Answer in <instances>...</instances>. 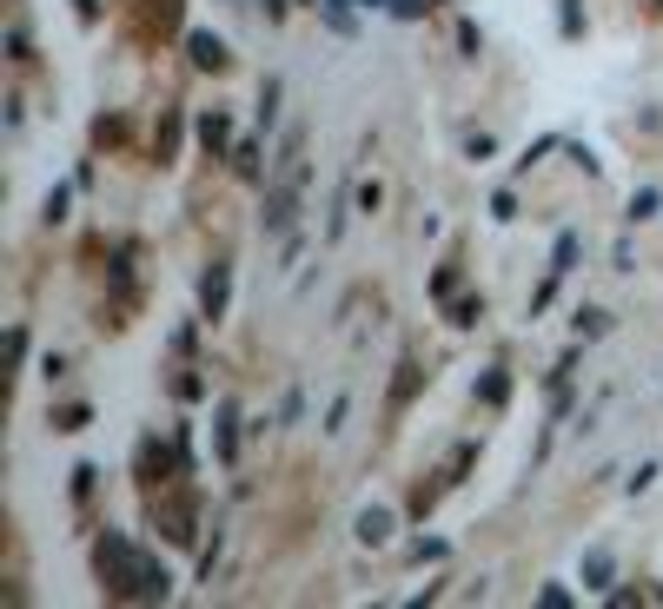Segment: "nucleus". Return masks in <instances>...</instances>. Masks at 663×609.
Listing matches in <instances>:
<instances>
[{
  "label": "nucleus",
  "instance_id": "obj_1",
  "mask_svg": "<svg viewBox=\"0 0 663 609\" xmlns=\"http://www.w3.org/2000/svg\"><path fill=\"white\" fill-rule=\"evenodd\" d=\"M94 570H100V583L113 596H133V602H166V589H173V576H166L140 544H126V537H100L94 544Z\"/></svg>",
  "mask_w": 663,
  "mask_h": 609
},
{
  "label": "nucleus",
  "instance_id": "obj_2",
  "mask_svg": "<svg viewBox=\"0 0 663 609\" xmlns=\"http://www.w3.org/2000/svg\"><path fill=\"white\" fill-rule=\"evenodd\" d=\"M226 305H232V266H226V258H213V266L200 272V318H206V325H219V318H226Z\"/></svg>",
  "mask_w": 663,
  "mask_h": 609
},
{
  "label": "nucleus",
  "instance_id": "obj_3",
  "mask_svg": "<svg viewBox=\"0 0 663 609\" xmlns=\"http://www.w3.org/2000/svg\"><path fill=\"white\" fill-rule=\"evenodd\" d=\"M391 531H398V516H391L385 503H365V510L352 516V537H359L365 550H385V544H391Z\"/></svg>",
  "mask_w": 663,
  "mask_h": 609
},
{
  "label": "nucleus",
  "instance_id": "obj_4",
  "mask_svg": "<svg viewBox=\"0 0 663 609\" xmlns=\"http://www.w3.org/2000/svg\"><path fill=\"white\" fill-rule=\"evenodd\" d=\"M186 53H193V66H200V73H226V60H232L219 34H186Z\"/></svg>",
  "mask_w": 663,
  "mask_h": 609
},
{
  "label": "nucleus",
  "instance_id": "obj_5",
  "mask_svg": "<svg viewBox=\"0 0 663 609\" xmlns=\"http://www.w3.org/2000/svg\"><path fill=\"white\" fill-rule=\"evenodd\" d=\"M584 589H611V576H617V563H611V550H584Z\"/></svg>",
  "mask_w": 663,
  "mask_h": 609
},
{
  "label": "nucleus",
  "instance_id": "obj_6",
  "mask_svg": "<svg viewBox=\"0 0 663 609\" xmlns=\"http://www.w3.org/2000/svg\"><path fill=\"white\" fill-rule=\"evenodd\" d=\"M226 159H232V172H239V180H260V172H266V159H260V146H253V139H239Z\"/></svg>",
  "mask_w": 663,
  "mask_h": 609
},
{
  "label": "nucleus",
  "instance_id": "obj_7",
  "mask_svg": "<svg viewBox=\"0 0 663 609\" xmlns=\"http://www.w3.org/2000/svg\"><path fill=\"white\" fill-rule=\"evenodd\" d=\"M200 139H206V153H226V146H232V120H226V113H206V120H200Z\"/></svg>",
  "mask_w": 663,
  "mask_h": 609
},
{
  "label": "nucleus",
  "instance_id": "obj_8",
  "mask_svg": "<svg viewBox=\"0 0 663 609\" xmlns=\"http://www.w3.org/2000/svg\"><path fill=\"white\" fill-rule=\"evenodd\" d=\"M232 424H239V404H232V398H219V458H232V451H239V430H232Z\"/></svg>",
  "mask_w": 663,
  "mask_h": 609
},
{
  "label": "nucleus",
  "instance_id": "obj_9",
  "mask_svg": "<svg viewBox=\"0 0 663 609\" xmlns=\"http://www.w3.org/2000/svg\"><path fill=\"white\" fill-rule=\"evenodd\" d=\"M570 266H577V232H564V239H557V252H551V279H564Z\"/></svg>",
  "mask_w": 663,
  "mask_h": 609
},
{
  "label": "nucleus",
  "instance_id": "obj_10",
  "mask_svg": "<svg viewBox=\"0 0 663 609\" xmlns=\"http://www.w3.org/2000/svg\"><path fill=\"white\" fill-rule=\"evenodd\" d=\"M604 331H611V312H598V305L577 312V338H604Z\"/></svg>",
  "mask_w": 663,
  "mask_h": 609
},
{
  "label": "nucleus",
  "instance_id": "obj_11",
  "mask_svg": "<svg viewBox=\"0 0 663 609\" xmlns=\"http://www.w3.org/2000/svg\"><path fill=\"white\" fill-rule=\"evenodd\" d=\"M458 146H465V159H478V166H484V159L497 153V139H491V133H478V126H471V133H465Z\"/></svg>",
  "mask_w": 663,
  "mask_h": 609
},
{
  "label": "nucleus",
  "instance_id": "obj_12",
  "mask_svg": "<svg viewBox=\"0 0 663 609\" xmlns=\"http://www.w3.org/2000/svg\"><path fill=\"white\" fill-rule=\"evenodd\" d=\"M478 318H484V299H451V325L458 331H471Z\"/></svg>",
  "mask_w": 663,
  "mask_h": 609
},
{
  "label": "nucleus",
  "instance_id": "obj_13",
  "mask_svg": "<svg viewBox=\"0 0 663 609\" xmlns=\"http://www.w3.org/2000/svg\"><path fill=\"white\" fill-rule=\"evenodd\" d=\"M478 398H484V404H505V398H511L505 372H484V378H478Z\"/></svg>",
  "mask_w": 663,
  "mask_h": 609
},
{
  "label": "nucleus",
  "instance_id": "obj_14",
  "mask_svg": "<svg viewBox=\"0 0 663 609\" xmlns=\"http://www.w3.org/2000/svg\"><path fill=\"white\" fill-rule=\"evenodd\" d=\"M656 206H663V193H656V186L630 193V219H656Z\"/></svg>",
  "mask_w": 663,
  "mask_h": 609
},
{
  "label": "nucleus",
  "instance_id": "obj_15",
  "mask_svg": "<svg viewBox=\"0 0 663 609\" xmlns=\"http://www.w3.org/2000/svg\"><path fill=\"white\" fill-rule=\"evenodd\" d=\"M87 424H94V411H87V404H67V411L53 417V430H87Z\"/></svg>",
  "mask_w": 663,
  "mask_h": 609
},
{
  "label": "nucleus",
  "instance_id": "obj_16",
  "mask_svg": "<svg viewBox=\"0 0 663 609\" xmlns=\"http://www.w3.org/2000/svg\"><path fill=\"white\" fill-rule=\"evenodd\" d=\"M166 537H173V544H193V516H186V510H166Z\"/></svg>",
  "mask_w": 663,
  "mask_h": 609
},
{
  "label": "nucleus",
  "instance_id": "obj_17",
  "mask_svg": "<svg viewBox=\"0 0 663 609\" xmlns=\"http://www.w3.org/2000/svg\"><path fill=\"white\" fill-rule=\"evenodd\" d=\"M166 464H173V458H166L159 444H146V451H140V471H146V484H153V477H166Z\"/></svg>",
  "mask_w": 663,
  "mask_h": 609
},
{
  "label": "nucleus",
  "instance_id": "obj_18",
  "mask_svg": "<svg viewBox=\"0 0 663 609\" xmlns=\"http://www.w3.org/2000/svg\"><path fill=\"white\" fill-rule=\"evenodd\" d=\"M8 60H14V66H27V60H34V40H27L21 27H8Z\"/></svg>",
  "mask_w": 663,
  "mask_h": 609
},
{
  "label": "nucleus",
  "instance_id": "obj_19",
  "mask_svg": "<svg viewBox=\"0 0 663 609\" xmlns=\"http://www.w3.org/2000/svg\"><path fill=\"white\" fill-rule=\"evenodd\" d=\"M391 398L405 404V398H419V365H398V385H391Z\"/></svg>",
  "mask_w": 663,
  "mask_h": 609
},
{
  "label": "nucleus",
  "instance_id": "obj_20",
  "mask_svg": "<svg viewBox=\"0 0 663 609\" xmlns=\"http://www.w3.org/2000/svg\"><path fill=\"white\" fill-rule=\"evenodd\" d=\"M318 8L332 14V27H339V34H352V0H318Z\"/></svg>",
  "mask_w": 663,
  "mask_h": 609
},
{
  "label": "nucleus",
  "instance_id": "obj_21",
  "mask_svg": "<svg viewBox=\"0 0 663 609\" xmlns=\"http://www.w3.org/2000/svg\"><path fill=\"white\" fill-rule=\"evenodd\" d=\"M352 199H359V212H378V199H385V186H378V180H365V186H359Z\"/></svg>",
  "mask_w": 663,
  "mask_h": 609
},
{
  "label": "nucleus",
  "instance_id": "obj_22",
  "mask_svg": "<svg viewBox=\"0 0 663 609\" xmlns=\"http://www.w3.org/2000/svg\"><path fill=\"white\" fill-rule=\"evenodd\" d=\"M491 219H497V226L518 219V193H497V199H491Z\"/></svg>",
  "mask_w": 663,
  "mask_h": 609
},
{
  "label": "nucleus",
  "instance_id": "obj_23",
  "mask_svg": "<svg viewBox=\"0 0 663 609\" xmlns=\"http://www.w3.org/2000/svg\"><path fill=\"white\" fill-rule=\"evenodd\" d=\"M94 484H100V471H94V464H80V471H73V497H94Z\"/></svg>",
  "mask_w": 663,
  "mask_h": 609
},
{
  "label": "nucleus",
  "instance_id": "obj_24",
  "mask_svg": "<svg viewBox=\"0 0 663 609\" xmlns=\"http://www.w3.org/2000/svg\"><path fill=\"white\" fill-rule=\"evenodd\" d=\"M60 219H67V186L47 193V226H60Z\"/></svg>",
  "mask_w": 663,
  "mask_h": 609
},
{
  "label": "nucleus",
  "instance_id": "obj_25",
  "mask_svg": "<svg viewBox=\"0 0 663 609\" xmlns=\"http://www.w3.org/2000/svg\"><path fill=\"white\" fill-rule=\"evenodd\" d=\"M425 8H432V0H391V14H405V21H419Z\"/></svg>",
  "mask_w": 663,
  "mask_h": 609
},
{
  "label": "nucleus",
  "instance_id": "obj_26",
  "mask_svg": "<svg viewBox=\"0 0 663 609\" xmlns=\"http://www.w3.org/2000/svg\"><path fill=\"white\" fill-rule=\"evenodd\" d=\"M73 8H80V14H87V21H94V14H100V0H73Z\"/></svg>",
  "mask_w": 663,
  "mask_h": 609
},
{
  "label": "nucleus",
  "instance_id": "obj_27",
  "mask_svg": "<svg viewBox=\"0 0 663 609\" xmlns=\"http://www.w3.org/2000/svg\"><path fill=\"white\" fill-rule=\"evenodd\" d=\"M650 8H663V0H650Z\"/></svg>",
  "mask_w": 663,
  "mask_h": 609
}]
</instances>
